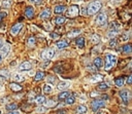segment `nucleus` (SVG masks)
<instances>
[{
    "label": "nucleus",
    "instance_id": "obj_1",
    "mask_svg": "<svg viewBox=\"0 0 132 114\" xmlns=\"http://www.w3.org/2000/svg\"><path fill=\"white\" fill-rule=\"evenodd\" d=\"M117 63V56L112 54V53H107L105 55V65H104V69L109 71L111 69H113L115 67Z\"/></svg>",
    "mask_w": 132,
    "mask_h": 114
},
{
    "label": "nucleus",
    "instance_id": "obj_2",
    "mask_svg": "<svg viewBox=\"0 0 132 114\" xmlns=\"http://www.w3.org/2000/svg\"><path fill=\"white\" fill-rule=\"evenodd\" d=\"M101 6H102V4L100 1H93L89 4V6L87 8V13L89 16H94L100 10Z\"/></svg>",
    "mask_w": 132,
    "mask_h": 114
},
{
    "label": "nucleus",
    "instance_id": "obj_3",
    "mask_svg": "<svg viewBox=\"0 0 132 114\" xmlns=\"http://www.w3.org/2000/svg\"><path fill=\"white\" fill-rule=\"evenodd\" d=\"M78 12H80V10H78V6L77 5H71L66 11V17L70 18V19H73V18L78 16Z\"/></svg>",
    "mask_w": 132,
    "mask_h": 114
},
{
    "label": "nucleus",
    "instance_id": "obj_4",
    "mask_svg": "<svg viewBox=\"0 0 132 114\" xmlns=\"http://www.w3.org/2000/svg\"><path fill=\"white\" fill-rule=\"evenodd\" d=\"M104 106H105V101L100 100V99H95L91 103V107H92L93 111H97V110H99L100 108H102Z\"/></svg>",
    "mask_w": 132,
    "mask_h": 114
},
{
    "label": "nucleus",
    "instance_id": "obj_5",
    "mask_svg": "<svg viewBox=\"0 0 132 114\" xmlns=\"http://www.w3.org/2000/svg\"><path fill=\"white\" fill-rule=\"evenodd\" d=\"M95 23L98 25V26H104L106 25L107 23V17L104 12H100L97 17H96V20H95Z\"/></svg>",
    "mask_w": 132,
    "mask_h": 114
},
{
    "label": "nucleus",
    "instance_id": "obj_6",
    "mask_svg": "<svg viewBox=\"0 0 132 114\" xmlns=\"http://www.w3.org/2000/svg\"><path fill=\"white\" fill-rule=\"evenodd\" d=\"M54 53H55V51L53 48L44 49L41 52V59L42 60H51V59H53V56H54Z\"/></svg>",
    "mask_w": 132,
    "mask_h": 114
},
{
    "label": "nucleus",
    "instance_id": "obj_7",
    "mask_svg": "<svg viewBox=\"0 0 132 114\" xmlns=\"http://www.w3.org/2000/svg\"><path fill=\"white\" fill-rule=\"evenodd\" d=\"M119 95H120V97H121V99L123 100V102L124 103H128L129 102V99H130V93H129V91L128 90H122V91H120V93H119Z\"/></svg>",
    "mask_w": 132,
    "mask_h": 114
},
{
    "label": "nucleus",
    "instance_id": "obj_8",
    "mask_svg": "<svg viewBox=\"0 0 132 114\" xmlns=\"http://www.w3.org/2000/svg\"><path fill=\"white\" fill-rule=\"evenodd\" d=\"M22 28H23V24H22V23H18V24H16V25H14L13 28H11V30H10L11 35H14V36L18 35V34L20 33V31L22 30Z\"/></svg>",
    "mask_w": 132,
    "mask_h": 114
},
{
    "label": "nucleus",
    "instance_id": "obj_9",
    "mask_svg": "<svg viewBox=\"0 0 132 114\" xmlns=\"http://www.w3.org/2000/svg\"><path fill=\"white\" fill-rule=\"evenodd\" d=\"M31 68H32V64L30 62H28V61L23 62L19 66V70L20 71H29V70H31Z\"/></svg>",
    "mask_w": 132,
    "mask_h": 114
},
{
    "label": "nucleus",
    "instance_id": "obj_10",
    "mask_svg": "<svg viewBox=\"0 0 132 114\" xmlns=\"http://www.w3.org/2000/svg\"><path fill=\"white\" fill-rule=\"evenodd\" d=\"M9 51H10V46L8 44H4L1 48H0V54H1L3 58L9 53Z\"/></svg>",
    "mask_w": 132,
    "mask_h": 114
},
{
    "label": "nucleus",
    "instance_id": "obj_11",
    "mask_svg": "<svg viewBox=\"0 0 132 114\" xmlns=\"http://www.w3.org/2000/svg\"><path fill=\"white\" fill-rule=\"evenodd\" d=\"M9 88H10V90L13 91V92H21L22 91V87L20 84H18V83H16V82H11L10 84H9Z\"/></svg>",
    "mask_w": 132,
    "mask_h": 114
},
{
    "label": "nucleus",
    "instance_id": "obj_12",
    "mask_svg": "<svg viewBox=\"0 0 132 114\" xmlns=\"http://www.w3.org/2000/svg\"><path fill=\"white\" fill-rule=\"evenodd\" d=\"M25 16L27 17L28 19L33 18V16H34V9H33V7L28 6L27 8H26V10H25Z\"/></svg>",
    "mask_w": 132,
    "mask_h": 114
},
{
    "label": "nucleus",
    "instance_id": "obj_13",
    "mask_svg": "<svg viewBox=\"0 0 132 114\" xmlns=\"http://www.w3.org/2000/svg\"><path fill=\"white\" fill-rule=\"evenodd\" d=\"M39 17H40V19H42V20L50 19V18H51V10H50V9H44L43 11L40 12Z\"/></svg>",
    "mask_w": 132,
    "mask_h": 114
},
{
    "label": "nucleus",
    "instance_id": "obj_14",
    "mask_svg": "<svg viewBox=\"0 0 132 114\" xmlns=\"http://www.w3.org/2000/svg\"><path fill=\"white\" fill-rule=\"evenodd\" d=\"M69 85H70L69 82H67V81H61V82L58 83V90L59 91H64V90H66L69 87Z\"/></svg>",
    "mask_w": 132,
    "mask_h": 114
},
{
    "label": "nucleus",
    "instance_id": "obj_15",
    "mask_svg": "<svg viewBox=\"0 0 132 114\" xmlns=\"http://www.w3.org/2000/svg\"><path fill=\"white\" fill-rule=\"evenodd\" d=\"M66 10V6L65 5H57L55 8H54V12L57 13V15H60L62 12H64Z\"/></svg>",
    "mask_w": 132,
    "mask_h": 114
},
{
    "label": "nucleus",
    "instance_id": "obj_16",
    "mask_svg": "<svg viewBox=\"0 0 132 114\" xmlns=\"http://www.w3.org/2000/svg\"><path fill=\"white\" fill-rule=\"evenodd\" d=\"M68 44H69V42L66 41V40H60V41H58V42L56 43V45H57V47H58L59 49L65 48L66 46H68Z\"/></svg>",
    "mask_w": 132,
    "mask_h": 114
},
{
    "label": "nucleus",
    "instance_id": "obj_17",
    "mask_svg": "<svg viewBox=\"0 0 132 114\" xmlns=\"http://www.w3.org/2000/svg\"><path fill=\"white\" fill-rule=\"evenodd\" d=\"M75 43H76V45L80 47V48L85 47V38H84V37H78V38H76Z\"/></svg>",
    "mask_w": 132,
    "mask_h": 114
},
{
    "label": "nucleus",
    "instance_id": "obj_18",
    "mask_svg": "<svg viewBox=\"0 0 132 114\" xmlns=\"http://www.w3.org/2000/svg\"><path fill=\"white\" fill-rule=\"evenodd\" d=\"M94 66L96 67V69H100V68L103 66L102 59H101V58H96V59L94 60Z\"/></svg>",
    "mask_w": 132,
    "mask_h": 114
},
{
    "label": "nucleus",
    "instance_id": "obj_19",
    "mask_svg": "<svg viewBox=\"0 0 132 114\" xmlns=\"http://www.w3.org/2000/svg\"><path fill=\"white\" fill-rule=\"evenodd\" d=\"M80 33H81V30H80V29H75V30L70 31V32L67 34V37H69V38H73V37L77 36Z\"/></svg>",
    "mask_w": 132,
    "mask_h": 114
},
{
    "label": "nucleus",
    "instance_id": "obj_20",
    "mask_svg": "<svg viewBox=\"0 0 132 114\" xmlns=\"http://www.w3.org/2000/svg\"><path fill=\"white\" fill-rule=\"evenodd\" d=\"M43 77H44V72L43 71H38V72H36V74L34 76V80L35 81H39V80L43 79Z\"/></svg>",
    "mask_w": 132,
    "mask_h": 114
},
{
    "label": "nucleus",
    "instance_id": "obj_21",
    "mask_svg": "<svg viewBox=\"0 0 132 114\" xmlns=\"http://www.w3.org/2000/svg\"><path fill=\"white\" fill-rule=\"evenodd\" d=\"M76 112L78 114H85L87 112V107L85 105H80V106L76 108Z\"/></svg>",
    "mask_w": 132,
    "mask_h": 114
},
{
    "label": "nucleus",
    "instance_id": "obj_22",
    "mask_svg": "<svg viewBox=\"0 0 132 114\" xmlns=\"http://www.w3.org/2000/svg\"><path fill=\"white\" fill-rule=\"evenodd\" d=\"M124 82H125L124 77H119V78H116L115 80V84L117 87H122V85H124Z\"/></svg>",
    "mask_w": 132,
    "mask_h": 114
},
{
    "label": "nucleus",
    "instance_id": "obj_23",
    "mask_svg": "<svg viewBox=\"0 0 132 114\" xmlns=\"http://www.w3.org/2000/svg\"><path fill=\"white\" fill-rule=\"evenodd\" d=\"M122 51H123L124 53H130V52L132 51V46H131V44H126V45H124L123 48H122Z\"/></svg>",
    "mask_w": 132,
    "mask_h": 114
},
{
    "label": "nucleus",
    "instance_id": "obj_24",
    "mask_svg": "<svg viewBox=\"0 0 132 114\" xmlns=\"http://www.w3.org/2000/svg\"><path fill=\"white\" fill-rule=\"evenodd\" d=\"M69 96H70V93L67 92V91H65V92H62V93L59 94L58 99H59V100H64V99H66V98L69 97Z\"/></svg>",
    "mask_w": 132,
    "mask_h": 114
},
{
    "label": "nucleus",
    "instance_id": "obj_25",
    "mask_svg": "<svg viewBox=\"0 0 132 114\" xmlns=\"http://www.w3.org/2000/svg\"><path fill=\"white\" fill-rule=\"evenodd\" d=\"M6 110L7 111H14V110H18V105L16 103H11V104H8L6 106Z\"/></svg>",
    "mask_w": 132,
    "mask_h": 114
},
{
    "label": "nucleus",
    "instance_id": "obj_26",
    "mask_svg": "<svg viewBox=\"0 0 132 114\" xmlns=\"http://www.w3.org/2000/svg\"><path fill=\"white\" fill-rule=\"evenodd\" d=\"M43 92H44V94H51L53 92V87H52V85H50V84H44Z\"/></svg>",
    "mask_w": 132,
    "mask_h": 114
},
{
    "label": "nucleus",
    "instance_id": "obj_27",
    "mask_svg": "<svg viewBox=\"0 0 132 114\" xmlns=\"http://www.w3.org/2000/svg\"><path fill=\"white\" fill-rule=\"evenodd\" d=\"M65 21H66V19H65L64 17H57V18H56V24H57L58 26L63 25V24L65 23Z\"/></svg>",
    "mask_w": 132,
    "mask_h": 114
},
{
    "label": "nucleus",
    "instance_id": "obj_28",
    "mask_svg": "<svg viewBox=\"0 0 132 114\" xmlns=\"http://www.w3.org/2000/svg\"><path fill=\"white\" fill-rule=\"evenodd\" d=\"M35 102H36L38 105H41V104L45 103V98H44L43 96H38V97H36Z\"/></svg>",
    "mask_w": 132,
    "mask_h": 114
},
{
    "label": "nucleus",
    "instance_id": "obj_29",
    "mask_svg": "<svg viewBox=\"0 0 132 114\" xmlns=\"http://www.w3.org/2000/svg\"><path fill=\"white\" fill-rule=\"evenodd\" d=\"M102 78H103V77H102L101 75H98V74H97V75L92 76L90 80H91V82H99V80H101Z\"/></svg>",
    "mask_w": 132,
    "mask_h": 114
},
{
    "label": "nucleus",
    "instance_id": "obj_30",
    "mask_svg": "<svg viewBox=\"0 0 132 114\" xmlns=\"http://www.w3.org/2000/svg\"><path fill=\"white\" fill-rule=\"evenodd\" d=\"M65 100H66V104L71 105V104H73V103L75 102V97H74V96H69V97H67Z\"/></svg>",
    "mask_w": 132,
    "mask_h": 114
},
{
    "label": "nucleus",
    "instance_id": "obj_31",
    "mask_svg": "<svg viewBox=\"0 0 132 114\" xmlns=\"http://www.w3.org/2000/svg\"><path fill=\"white\" fill-rule=\"evenodd\" d=\"M98 89H99V90H101V91L106 90V89H109V85H107L106 83H104V82H101V83H99V84H98Z\"/></svg>",
    "mask_w": 132,
    "mask_h": 114
},
{
    "label": "nucleus",
    "instance_id": "obj_32",
    "mask_svg": "<svg viewBox=\"0 0 132 114\" xmlns=\"http://www.w3.org/2000/svg\"><path fill=\"white\" fill-rule=\"evenodd\" d=\"M35 41H36V39H35V37H33V36H31L29 39H28V45L29 46H33L34 44H35Z\"/></svg>",
    "mask_w": 132,
    "mask_h": 114
},
{
    "label": "nucleus",
    "instance_id": "obj_33",
    "mask_svg": "<svg viewBox=\"0 0 132 114\" xmlns=\"http://www.w3.org/2000/svg\"><path fill=\"white\" fill-rule=\"evenodd\" d=\"M10 5H11V1H10V0H3V2H2V6L3 7L8 8Z\"/></svg>",
    "mask_w": 132,
    "mask_h": 114
},
{
    "label": "nucleus",
    "instance_id": "obj_34",
    "mask_svg": "<svg viewBox=\"0 0 132 114\" xmlns=\"http://www.w3.org/2000/svg\"><path fill=\"white\" fill-rule=\"evenodd\" d=\"M14 79L17 80V82H20V81H23L25 78H24L23 76H21L20 74H15V75H14Z\"/></svg>",
    "mask_w": 132,
    "mask_h": 114
},
{
    "label": "nucleus",
    "instance_id": "obj_35",
    "mask_svg": "<svg viewBox=\"0 0 132 114\" xmlns=\"http://www.w3.org/2000/svg\"><path fill=\"white\" fill-rule=\"evenodd\" d=\"M92 41H93L94 43H98V42L100 41V37H99L97 34H93V35H92Z\"/></svg>",
    "mask_w": 132,
    "mask_h": 114
},
{
    "label": "nucleus",
    "instance_id": "obj_36",
    "mask_svg": "<svg viewBox=\"0 0 132 114\" xmlns=\"http://www.w3.org/2000/svg\"><path fill=\"white\" fill-rule=\"evenodd\" d=\"M0 75L4 76L5 78H8V77H9V72L6 71V70H1V71H0Z\"/></svg>",
    "mask_w": 132,
    "mask_h": 114
},
{
    "label": "nucleus",
    "instance_id": "obj_37",
    "mask_svg": "<svg viewBox=\"0 0 132 114\" xmlns=\"http://www.w3.org/2000/svg\"><path fill=\"white\" fill-rule=\"evenodd\" d=\"M50 37L53 38V39H57L58 40V38L60 37V34H58V33H50Z\"/></svg>",
    "mask_w": 132,
    "mask_h": 114
},
{
    "label": "nucleus",
    "instance_id": "obj_38",
    "mask_svg": "<svg viewBox=\"0 0 132 114\" xmlns=\"http://www.w3.org/2000/svg\"><path fill=\"white\" fill-rule=\"evenodd\" d=\"M6 16H7V13H6V12H4V11H1V12H0V22H2V21H3V19H4Z\"/></svg>",
    "mask_w": 132,
    "mask_h": 114
},
{
    "label": "nucleus",
    "instance_id": "obj_39",
    "mask_svg": "<svg viewBox=\"0 0 132 114\" xmlns=\"http://www.w3.org/2000/svg\"><path fill=\"white\" fill-rule=\"evenodd\" d=\"M116 45H117V40L113 38V39L110 41V46H111V47H114V46H116Z\"/></svg>",
    "mask_w": 132,
    "mask_h": 114
},
{
    "label": "nucleus",
    "instance_id": "obj_40",
    "mask_svg": "<svg viewBox=\"0 0 132 114\" xmlns=\"http://www.w3.org/2000/svg\"><path fill=\"white\" fill-rule=\"evenodd\" d=\"M117 35V31L116 30H112V31H110V33H109V37H114V36H116Z\"/></svg>",
    "mask_w": 132,
    "mask_h": 114
},
{
    "label": "nucleus",
    "instance_id": "obj_41",
    "mask_svg": "<svg viewBox=\"0 0 132 114\" xmlns=\"http://www.w3.org/2000/svg\"><path fill=\"white\" fill-rule=\"evenodd\" d=\"M127 83L128 84H131L132 83V75H129L128 78H127Z\"/></svg>",
    "mask_w": 132,
    "mask_h": 114
},
{
    "label": "nucleus",
    "instance_id": "obj_42",
    "mask_svg": "<svg viewBox=\"0 0 132 114\" xmlns=\"http://www.w3.org/2000/svg\"><path fill=\"white\" fill-rule=\"evenodd\" d=\"M112 28H119V24L116 23V22H113L112 23Z\"/></svg>",
    "mask_w": 132,
    "mask_h": 114
},
{
    "label": "nucleus",
    "instance_id": "obj_43",
    "mask_svg": "<svg viewBox=\"0 0 132 114\" xmlns=\"http://www.w3.org/2000/svg\"><path fill=\"white\" fill-rule=\"evenodd\" d=\"M7 114H20L18 110H14V111H9Z\"/></svg>",
    "mask_w": 132,
    "mask_h": 114
},
{
    "label": "nucleus",
    "instance_id": "obj_44",
    "mask_svg": "<svg viewBox=\"0 0 132 114\" xmlns=\"http://www.w3.org/2000/svg\"><path fill=\"white\" fill-rule=\"evenodd\" d=\"M46 105H47V106H53V105H55V102H54V101H49V102L46 103Z\"/></svg>",
    "mask_w": 132,
    "mask_h": 114
},
{
    "label": "nucleus",
    "instance_id": "obj_45",
    "mask_svg": "<svg viewBox=\"0 0 132 114\" xmlns=\"http://www.w3.org/2000/svg\"><path fill=\"white\" fill-rule=\"evenodd\" d=\"M45 111V108H37V112H44Z\"/></svg>",
    "mask_w": 132,
    "mask_h": 114
},
{
    "label": "nucleus",
    "instance_id": "obj_46",
    "mask_svg": "<svg viewBox=\"0 0 132 114\" xmlns=\"http://www.w3.org/2000/svg\"><path fill=\"white\" fill-rule=\"evenodd\" d=\"M56 114H66V111H65V110H60V111H58Z\"/></svg>",
    "mask_w": 132,
    "mask_h": 114
},
{
    "label": "nucleus",
    "instance_id": "obj_47",
    "mask_svg": "<svg viewBox=\"0 0 132 114\" xmlns=\"http://www.w3.org/2000/svg\"><path fill=\"white\" fill-rule=\"evenodd\" d=\"M121 39H124V40H127V39H128V36H127V35H122V36H121Z\"/></svg>",
    "mask_w": 132,
    "mask_h": 114
},
{
    "label": "nucleus",
    "instance_id": "obj_48",
    "mask_svg": "<svg viewBox=\"0 0 132 114\" xmlns=\"http://www.w3.org/2000/svg\"><path fill=\"white\" fill-rule=\"evenodd\" d=\"M30 2H33V3H39V1L38 0H29Z\"/></svg>",
    "mask_w": 132,
    "mask_h": 114
},
{
    "label": "nucleus",
    "instance_id": "obj_49",
    "mask_svg": "<svg viewBox=\"0 0 132 114\" xmlns=\"http://www.w3.org/2000/svg\"><path fill=\"white\" fill-rule=\"evenodd\" d=\"M2 60H3V56H2L1 54H0V62H2Z\"/></svg>",
    "mask_w": 132,
    "mask_h": 114
},
{
    "label": "nucleus",
    "instance_id": "obj_50",
    "mask_svg": "<svg viewBox=\"0 0 132 114\" xmlns=\"http://www.w3.org/2000/svg\"><path fill=\"white\" fill-rule=\"evenodd\" d=\"M97 114H107V113L106 112H98Z\"/></svg>",
    "mask_w": 132,
    "mask_h": 114
},
{
    "label": "nucleus",
    "instance_id": "obj_51",
    "mask_svg": "<svg viewBox=\"0 0 132 114\" xmlns=\"http://www.w3.org/2000/svg\"><path fill=\"white\" fill-rule=\"evenodd\" d=\"M1 45H2V41H1V40H0V46H1Z\"/></svg>",
    "mask_w": 132,
    "mask_h": 114
},
{
    "label": "nucleus",
    "instance_id": "obj_52",
    "mask_svg": "<svg viewBox=\"0 0 132 114\" xmlns=\"http://www.w3.org/2000/svg\"><path fill=\"white\" fill-rule=\"evenodd\" d=\"M0 114H1V110H0Z\"/></svg>",
    "mask_w": 132,
    "mask_h": 114
}]
</instances>
